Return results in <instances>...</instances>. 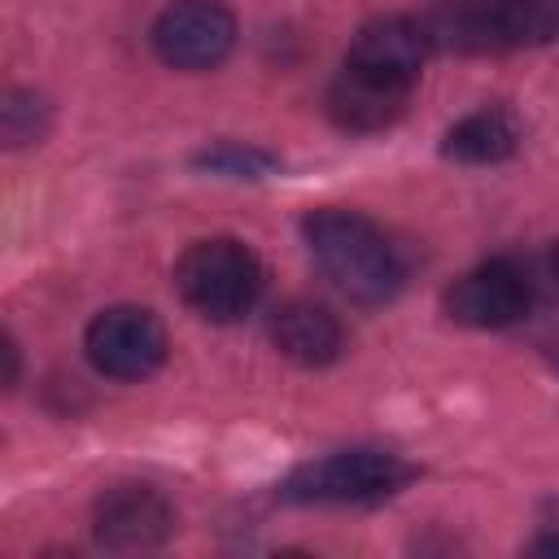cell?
I'll list each match as a JSON object with an SVG mask.
<instances>
[{
	"mask_svg": "<svg viewBox=\"0 0 559 559\" xmlns=\"http://www.w3.org/2000/svg\"><path fill=\"white\" fill-rule=\"evenodd\" d=\"M301 236L319 271L362 306H380L397 297V288L406 284V262L397 245L358 210H341V205L310 210L301 218Z\"/></svg>",
	"mask_w": 559,
	"mask_h": 559,
	"instance_id": "1",
	"label": "cell"
},
{
	"mask_svg": "<svg viewBox=\"0 0 559 559\" xmlns=\"http://www.w3.org/2000/svg\"><path fill=\"white\" fill-rule=\"evenodd\" d=\"M415 476L419 467L393 450L349 445V450H332L323 459L293 467L275 493L280 502H293V507H367V502L393 498Z\"/></svg>",
	"mask_w": 559,
	"mask_h": 559,
	"instance_id": "2",
	"label": "cell"
},
{
	"mask_svg": "<svg viewBox=\"0 0 559 559\" xmlns=\"http://www.w3.org/2000/svg\"><path fill=\"white\" fill-rule=\"evenodd\" d=\"M428 39L450 52H507L559 39V0H437Z\"/></svg>",
	"mask_w": 559,
	"mask_h": 559,
	"instance_id": "3",
	"label": "cell"
},
{
	"mask_svg": "<svg viewBox=\"0 0 559 559\" xmlns=\"http://www.w3.org/2000/svg\"><path fill=\"white\" fill-rule=\"evenodd\" d=\"M175 288L201 319L236 323L258 306L266 288V271L245 240L210 236L183 249V258L175 262Z\"/></svg>",
	"mask_w": 559,
	"mask_h": 559,
	"instance_id": "4",
	"label": "cell"
},
{
	"mask_svg": "<svg viewBox=\"0 0 559 559\" xmlns=\"http://www.w3.org/2000/svg\"><path fill=\"white\" fill-rule=\"evenodd\" d=\"M83 349L109 380H148L166 362V328L144 306H109L87 323Z\"/></svg>",
	"mask_w": 559,
	"mask_h": 559,
	"instance_id": "5",
	"label": "cell"
},
{
	"mask_svg": "<svg viewBox=\"0 0 559 559\" xmlns=\"http://www.w3.org/2000/svg\"><path fill=\"white\" fill-rule=\"evenodd\" d=\"M236 44V17L223 0H175L153 22V52L170 70H214Z\"/></svg>",
	"mask_w": 559,
	"mask_h": 559,
	"instance_id": "6",
	"label": "cell"
},
{
	"mask_svg": "<svg viewBox=\"0 0 559 559\" xmlns=\"http://www.w3.org/2000/svg\"><path fill=\"white\" fill-rule=\"evenodd\" d=\"M441 306L463 328H511L533 310V275L515 258H489L459 275Z\"/></svg>",
	"mask_w": 559,
	"mask_h": 559,
	"instance_id": "7",
	"label": "cell"
},
{
	"mask_svg": "<svg viewBox=\"0 0 559 559\" xmlns=\"http://www.w3.org/2000/svg\"><path fill=\"white\" fill-rule=\"evenodd\" d=\"M92 533L105 550H153L175 533V507L153 485H114L96 498Z\"/></svg>",
	"mask_w": 559,
	"mask_h": 559,
	"instance_id": "8",
	"label": "cell"
},
{
	"mask_svg": "<svg viewBox=\"0 0 559 559\" xmlns=\"http://www.w3.org/2000/svg\"><path fill=\"white\" fill-rule=\"evenodd\" d=\"M411 92H415L411 83H397L376 70L341 61V70L328 87V114L345 131H384L406 114Z\"/></svg>",
	"mask_w": 559,
	"mask_h": 559,
	"instance_id": "9",
	"label": "cell"
},
{
	"mask_svg": "<svg viewBox=\"0 0 559 559\" xmlns=\"http://www.w3.org/2000/svg\"><path fill=\"white\" fill-rule=\"evenodd\" d=\"M428 44H432V39H428V31H424L419 22L389 13V17L367 22V26L354 35L345 61L415 87V83H419V70H424V57H428Z\"/></svg>",
	"mask_w": 559,
	"mask_h": 559,
	"instance_id": "10",
	"label": "cell"
},
{
	"mask_svg": "<svg viewBox=\"0 0 559 559\" xmlns=\"http://www.w3.org/2000/svg\"><path fill=\"white\" fill-rule=\"evenodd\" d=\"M271 345L297 367H328L345 349L336 314L319 301H284L271 314Z\"/></svg>",
	"mask_w": 559,
	"mask_h": 559,
	"instance_id": "11",
	"label": "cell"
},
{
	"mask_svg": "<svg viewBox=\"0 0 559 559\" xmlns=\"http://www.w3.org/2000/svg\"><path fill=\"white\" fill-rule=\"evenodd\" d=\"M515 148H520V122L502 105H480V109L463 114L441 140V153L454 162H467V166L507 162Z\"/></svg>",
	"mask_w": 559,
	"mask_h": 559,
	"instance_id": "12",
	"label": "cell"
},
{
	"mask_svg": "<svg viewBox=\"0 0 559 559\" xmlns=\"http://www.w3.org/2000/svg\"><path fill=\"white\" fill-rule=\"evenodd\" d=\"M0 131H4V144L9 148H22V144H39L44 131H48V100L39 92H26V87H13L0 105Z\"/></svg>",
	"mask_w": 559,
	"mask_h": 559,
	"instance_id": "13",
	"label": "cell"
},
{
	"mask_svg": "<svg viewBox=\"0 0 559 559\" xmlns=\"http://www.w3.org/2000/svg\"><path fill=\"white\" fill-rule=\"evenodd\" d=\"M192 162L201 170H214V175H227V179H262V175H271L280 166L275 153L253 148V144H236V140H223L214 148H201Z\"/></svg>",
	"mask_w": 559,
	"mask_h": 559,
	"instance_id": "14",
	"label": "cell"
},
{
	"mask_svg": "<svg viewBox=\"0 0 559 559\" xmlns=\"http://www.w3.org/2000/svg\"><path fill=\"white\" fill-rule=\"evenodd\" d=\"M13 384H17V341L4 336V389H13Z\"/></svg>",
	"mask_w": 559,
	"mask_h": 559,
	"instance_id": "15",
	"label": "cell"
},
{
	"mask_svg": "<svg viewBox=\"0 0 559 559\" xmlns=\"http://www.w3.org/2000/svg\"><path fill=\"white\" fill-rule=\"evenodd\" d=\"M528 550H533V555H559V533H550V537H537Z\"/></svg>",
	"mask_w": 559,
	"mask_h": 559,
	"instance_id": "16",
	"label": "cell"
},
{
	"mask_svg": "<svg viewBox=\"0 0 559 559\" xmlns=\"http://www.w3.org/2000/svg\"><path fill=\"white\" fill-rule=\"evenodd\" d=\"M555 271H559V245H555Z\"/></svg>",
	"mask_w": 559,
	"mask_h": 559,
	"instance_id": "17",
	"label": "cell"
}]
</instances>
